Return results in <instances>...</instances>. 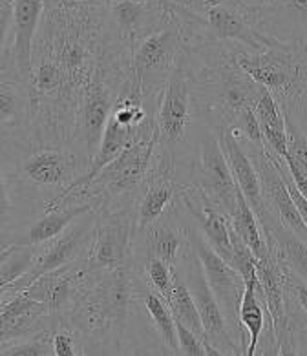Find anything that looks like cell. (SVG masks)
I'll return each instance as SVG.
<instances>
[{
	"instance_id": "6",
	"label": "cell",
	"mask_w": 307,
	"mask_h": 356,
	"mask_svg": "<svg viewBox=\"0 0 307 356\" xmlns=\"http://www.w3.org/2000/svg\"><path fill=\"white\" fill-rule=\"evenodd\" d=\"M196 122H201V119L196 113L189 66L183 54L178 68L159 92L154 110L157 148L171 154L175 161L192 156L198 136H192L190 128Z\"/></svg>"
},
{
	"instance_id": "22",
	"label": "cell",
	"mask_w": 307,
	"mask_h": 356,
	"mask_svg": "<svg viewBox=\"0 0 307 356\" xmlns=\"http://www.w3.org/2000/svg\"><path fill=\"white\" fill-rule=\"evenodd\" d=\"M238 320L242 329L247 331V349H245V355H258V347L262 343L263 332H267L269 343L273 347V353L278 355L273 322H271L267 307H265L262 294H260L258 278L245 280V291L244 296H242V302H239Z\"/></svg>"
},
{
	"instance_id": "1",
	"label": "cell",
	"mask_w": 307,
	"mask_h": 356,
	"mask_svg": "<svg viewBox=\"0 0 307 356\" xmlns=\"http://www.w3.org/2000/svg\"><path fill=\"white\" fill-rule=\"evenodd\" d=\"M0 157L2 232L29 216L63 205L92 163L77 143H44L35 137L2 139Z\"/></svg>"
},
{
	"instance_id": "12",
	"label": "cell",
	"mask_w": 307,
	"mask_h": 356,
	"mask_svg": "<svg viewBox=\"0 0 307 356\" xmlns=\"http://www.w3.org/2000/svg\"><path fill=\"white\" fill-rule=\"evenodd\" d=\"M189 232L190 221L174 201L156 223L136 234L132 258L156 256L175 273L192 250Z\"/></svg>"
},
{
	"instance_id": "3",
	"label": "cell",
	"mask_w": 307,
	"mask_h": 356,
	"mask_svg": "<svg viewBox=\"0 0 307 356\" xmlns=\"http://www.w3.org/2000/svg\"><path fill=\"white\" fill-rule=\"evenodd\" d=\"M233 54L239 68L273 93L280 104L297 101L307 84V42L274 37L260 48L233 42Z\"/></svg>"
},
{
	"instance_id": "5",
	"label": "cell",
	"mask_w": 307,
	"mask_h": 356,
	"mask_svg": "<svg viewBox=\"0 0 307 356\" xmlns=\"http://www.w3.org/2000/svg\"><path fill=\"white\" fill-rule=\"evenodd\" d=\"M187 49L183 20L172 11L168 19L136 42L130 54L132 84L146 101L159 95L166 81L178 68Z\"/></svg>"
},
{
	"instance_id": "17",
	"label": "cell",
	"mask_w": 307,
	"mask_h": 356,
	"mask_svg": "<svg viewBox=\"0 0 307 356\" xmlns=\"http://www.w3.org/2000/svg\"><path fill=\"white\" fill-rule=\"evenodd\" d=\"M90 273L92 270H88L84 259H81L42 274L26 293L42 302L54 318L70 316V312L86 289Z\"/></svg>"
},
{
	"instance_id": "15",
	"label": "cell",
	"mask_w": 307,
	"mask_h": 356,
	"mask_svg": "<svg viewBox=\"0 0 307 356\" xmlns=\"http://www.w3.org/2000/svg\"><path fill=\"white\" fill-rule=\"evenodd\" d=\"M46 0H13L10 39L0 46V66H10L29 84L33 70V46L42 24Z\"/></svg>"
},
{
	"instance_id": "31",
	"label": "cell",
	"mask_w": 307,
	"mask_h": 356,
	"mask_svg": "<svg viewBox=\"0 0 307 356\" xmlns=\"http://www.w3.org/2000/svg\"><path fill=\"white\" fill-rule=\"evenodd\" d=\"M54 356H83L86 355L83 332L73 325L70 316L54 318L52 323Z\"/></svg>"
},
{
	"instance_id": "2",
	"label": "cell",
	"mask_w": 307,
	"mask_h": 356,
	"mask_svg": "<svg viewBox=\"0 0 307 356\" xmlns=\"http://www.w3.org/2000/svg\"><path fill=\"white\" fill-rule=\"evenodd\" d=\"M146 316L137 296L134 265L92 270L84 293L70 312L83 332L86 355H137L146 353L134 331ZM150 322V320H146Z\"/></svg>"
},
{
	"instance_id": "28",
	"label": "cell",
	"mask_w": 307,
	"mask_h": 356,
	"mask_svg": "<svg viewBox=\"0 0 307 356\" xmlns=\"http://www.w3.org/2000/svg\"><path fill=\"white\" fill-rule=\"evenodd\" d=\"M168 303H171L172 314H174L175 322H181L183 325L192 329L198 337H201L205 341H207L200 311H198L194 296H192V293L189 291V285H187L185 278H183V274H181L180 268L175 270L174 291H172V296L171 300H168ZM207 346H209V343H207Z\"/></svg>"
},
{
	"instance_id": "33",
	"label": "cell",
	"mask_w": 307,
	"mask_h": 356,
	"mask_svg": "<svg viewBox=\"0 0 307 356\" xmlns=\"http://www.w3.org/2000/svg\"><path fill=\"white\" fill-rule=\"evenodd\" d=\"M285 127H288V157L297 163L298 168L307 177V130L300 127L294 115L283 110Z\"/></svg>"
},
{
	"instance_id": "23",
	"label": "cell",
	"mask_w": 307,
	"mask_h": 356,
	"mask_svg": "<svg viewBox=\"0 0 307 356\" xmlns=\"http://www.w3.org/2000/svg\"><path fill=\"white\" fill-rule=\"evenodd\" d=\"M262 33L288 42H307V0H280L260 15Z\"/></svg>"
},
{
	"instance_id": "14",
	"label": "cell",
	"mask_w": 307,
	"mask_h": 356,
	"mask_svg": "<svg viewBox=\"0 0 307 356\" xmlns=\"http://www.w3.org/2000/svg\"><path fill=\"white\" fill-rule=\"evenodd\" d=\"M285 270L288 267L278 258L276 250L271 245H269V252L263 258L256 259V278H258L260 294H262L263 303H265L271 322H273L278 355H294L288 296H285Z\"/></svg>"
},
{
	"instance_id": "27",
	"label": "cell",
	"mask_w": 307,
	"mask_h": 356,
	"mask_svg": "<svg viewBox=\"0 0 307 356\" xmlns=\"http://www.w3.org/2000/svg\"><path fill=\"white\" fill-rule=\"evenodd\" d=\"M230 227L234 232L244 239L245 245L253 250L256 259L263 258L269 252V243L265 230H263L262 223H260L258 216L253 210V207L249 205V201L245 200V195L238 188V195H236V207H234L233 214L229 216Z\"/></svg>"
},
{
	"instance_id": "13",
	"label": "cell",
	"mask_w": 307,
	"mask_h": 356,
	"mask_svg": "<svg viewBox=\"0 0 307 356\" xmlns=\"http://www.w3.org/2000/svg\"><path fill=\"white\" fill-rule=\"evenodd\" d=\"M181 183L178 179V161L165 150L156 148L154 163L134 203L136 234L156 223L165 210L174 203Z\"/></svg>"
},
{
	"instance_id": "18",
	"label": "cell",
	"mask_w": 307,
	"mask_h": 356,
	"mask_svg": "<svg viewBox=\"0 0 307 356\" xmlns=\"http://www.w3.org/2000/svg\"><path fill=\"white\" fill-rule=\"evenodd\" d=\"M0 128L2 139L33 137L31 88L10 66H0Z\"/></svg>"
},
{
	"instance_id": "7",
	"label": "cell",
	"mask_w": 307,
	"mask_h": 356,
	"mask_svg": "<svg viewBox=\"0 0 307 356\" xmlns=\"http://www.w3.org/2000/svg\"><path fill=\"white\" fill-rule=\"evenodd\" d=\"M178 163L185 174V177L181 179V185L185 183L198 185L225 214H233L236 207L238 185L234 181L229 161L216 132H212L205 124L203 132L198 134L192 156Z\"/></svg>"
},
{
	"instance_id": "32",
	"label": "cell",
	"mask_w": 307,
	"mask_h": 356,
	"mask_svg": "<svg viewBox=\"0 0 307 356\" xmlns=\"http://www.w3.org/2000/svg\"><path fill=\"white\" fill-rule=\"evenodd\" d=\"M2 356H52L54 355V340L52 329L40 331L33 337L20 338V340L0 343Z\"/></svg>"
},
{
	"instance_id": "34",
	"label": "cell",
	"mask_w": 307,
	"mask_h": 356,
	"mask_svg": "<svg viewBox=\"0 0 307 356\" xmlns=\"http://www.w3.org/2000/svg\"><path fill=\"white\" fill-rule=\"evenodd\" d=\"M175 329H178V341H180V355L187 356H205L212 355L210 347L207 346V341L201 337H198L192 329L183 325L181 322H175Z\"/></svg>"
},
{
	"instance_id": "21",
	"label": "cell",
	"mask_w": 307,
	"mask_h": 356,
	"mask_svg": "<svg viewBox=\"0 0 307 356\" xmlns=\"http://www.w3.org/2000/svg\"><path fill=\"white\" fill-rule=\"evenodd\" d=\"M216 136H218L221 148L227 156L236 185L245 195V200L249 201V205L253 207L258 220H263L269 214V210L265 207V201H263L262 179H260L258 168L254 165L253 157L249 156V152L244 148L238 134L230 128L219 130V132H216Z\"/></svg>"
},
{
	"instance_id": "30",
	"label": "cell",
	"mask_w": 307,
	"mask_h": 356,
	"mask_svg": "<svg viewBox=\"0 0 307 356\" xmlns=\"http://www.w3.org/2000/svg\"><path fill=\"white\" fill-rule=\"evenodd\" d=\"M132 265L148 287L159 293L166 302L171 300L175 273L163 259L156 256H137V258H132Z\"/></svg>"
},
{
	"instance_id": "37",
	"label": "cell",
	"mask_w": 307,
	"mask_h": 356,
	"mask_svg": "<svg viewBox=\"0 0 307 356\" xmlns=\"http://www.w3.org/2000/svg\"><path fill=\"white\" fill-rule=\"evenodd\" d=\"M148 4H154V6H166V8H171V6L166 4V0H145Z\"/></svg>"
},
{
	"instance_id": "16",
	"label": "cell",
	"mask_w": 307,
	"mask_h": 356,
	"mask_svg": "<svg viewBox=\"0 0 307 356\" xmlns=\"http://www.w3.org/2000/svg\"><path fill=\"white\" fill-rule=\"evenodd\" d=\"M174 201L181 212L187 216V220L209 241L210 247L229 261L233 256L229 216L205 194L203 188L192 183L181 185Z\"/></svg>"
},
{
	"instance_id": "36",
	"label": "cell",
	"mask_w": 307,
	"mask_h": 356,
	"mask_svg": "<svg viewBox=\"0 0 307 356\" xmlns=\"http://www.w3.org/2000/svg\"><path fill=\"white\" fill-rule=\"evenodd\" d=\"M297 101H298V103H300V104H302L304 108H306V112H307V84L302 88V92H300V95H298Z\"/></svg>"
},
{
	"instance_id": "20",
	"label": "cell",
	"mask_w": 307,
	"mask_h": 356,
	"mask_svg": "<svg viewBox=\"0 0 307 356\" xmlns=\"http://www.w3.org/2000/svg\"><path fill=\"white\" fill-rule=\"evenodd\" d=\"M52 323L54 316L48 307L26 291L0 302V343L48 331Z\"/></svg>"
},
{
	"instance_id": "26",
	"label": "cell",
	"mask_w": 307,
	"mask_h": 356,
	"mask_svg": "<svg viewBox=\"0 0 307 356\" xmlns=\"http://www.w3.org/2000/svg\"><path fill=\"white\" fill-rule=\"evenodd\" d=\"M254 113L258 119L260 130H262L263 145L265 150L276 154L280 157H288V127H285V115L273 93L267 88L263 90L262 97L254 104Z\"/></svg>"
},
{
	"instance_id": "4",
	"label": "cell",
	"mask_w": 307,
	"mask_h": 356,
	"mask_svg": "<svg viewBox=\"0 0 307 356\" xmlns=\"http://www.w3.org/2000/svg\"><path fill=\"white\" fill-rule=\"evenodd\" d=\"M156 148L157 132L152 115L136 141L130 143L92 181L83 185L88 194L99 200V209L121 210L134 207L137 192L152 168Z\"/></svg>"
},
{
	"instance_id": "25",
	"label": "cell",
	"mask_w": 307,
	"mask_h": 356,
	"mask_svg": "<svg viewBox=\"0 0 307 356\" xmlns=\"http://www.w3.org/2000/svg\"><path fill=\"white\" fill-rule=\"evenodd\" d=\"M137 280V296L141 300L143 309L148 314L154 331L159 338L161 346L165 349V355H180V341H178V329H175V320L172 314L171 303L165 298L156 293L154 289L148 287L141 280V276L136 273Z\"/></svg>"
},
{
	"instance_id": "19",
	"label": "cell",
	"mask_w": 307,
	"mask_h": 356,
	"mask_svg": "<svg viewBox=\"0 0 307 356\" xmlns=\"http://www.w3.org/2000/svg\"><path fill=\"white\" fill-rule=\"evenodd\" d=\"M171 13V8L148 4L145 0H112L107 8L113 33L130 54L137 40L159 28Z\"/></svg>"
},
{
	"instance_id": "10",
	"label": "cell",
	"mask_w": 307,
	"mask_h": 356,
	"mask_svg": "<svg viewBox=\"0 0 307 356\" xmlns=\"http://www.w3.org/2000/svg\"><path fill=\"white\" fill-rule=\"evenodd\" d=\"M136 239L134 207L102 210L97 207V225L84 265L88 270H107L132 264Z\"/></svg>"
},
{
	"instance_id": "8",
	"label": "cell",
	"mask_w": 307,
	"mask_h": 356,
	"mask_svg": "<svg viewBox=\"0 0 307 356\" xmlns=\"http://www.w3.org/2000/svg\"><path fill=\"white\" fill-rule=\"evenodd\" d=\"M95 225H97V207L79 216L77 220L54 239L39 245L37 261H35V268L31 270V274L13 283H8V285H0V302L28 291L35 280H39L42 274L86 258L93 232H95Z\"/></svg>"
},
{
	"instance_id": "35",
	"label": "cell",
	"mask_w": 307,
	"mask_h": 356,
	"mask_svg": "<svg viewBox=\"0 0 307 356\" xmlns=\"http://www.w3.org/2000/svg\"><path fill=\"white\" fill-rule=\"evenodd\" d=\"M203 0H166V4L171 6V10L175 8H185V10H196Z\"/></svg>"
},
{
	"instance_id": "29",
	"label": "cell",
	"mask_w": 307,
	"mask_h": 356,
	"mask_svg": "<svg viewBox=\"0 0 307 356\" xmlns=\"http://www.w3.org/2000/svg\"><path fill=\"white\" fill-rule=\"evenodd\" d=\"M37 247L35 245H8L0 252V285H8L24 278L35 268Z\"/></svg>"
},
{
	"instance_id": "9",
	"label": "cell",
	"mask_w": 307,
	"mask_h": 356,
	"mask_svg": "<svg viewBox=\"0 0 307 356\" xmlns=\"http://www.w3.org/2000/svg\"><path fill=\"white\" fill-rule=\"evenodd\" d=\"M189 238L190 247H192V250L200 259L201 267H203L205 278L209 282L212 293L218 298L219 305H221L225 316H227L230 331H233L234 338L238 340V343L244 347L245 351L247 349V338L244 337V329H242L238 320L239 302H242V296H244L245 291V278L221 254L216 252L210 247L209 241L201 236L200 230L196 229L192 223H190Z\"/></svg>"
},
{
	"instance_id": "11",
	"label": "cell",
	"mask_w": 307,
	"mask_h": 356,
	"mask_svg": "<svg viewBox=\"0 0 307 356\" xmlns=\"http://www.w3.org/2000/svg\"><path fill=\"white\" fill-rule=\"evenodd\" d=\"M185 278L189 291L194 296V302L200 311L201 322H203L205 338L210 347L212 355H229L239 356L245 355L244 347L239 346L238 340L234 338L230 325L227 322L223 309L219 305L218 298L214 296L209 282L205 278L203 267L194 250H190L187 259L178 267Z\"/></svg>"
},
{
	"instance_id": "24",
	"label": "cell",
	"mask_w": 307,
	"mask_h": 356,
	"mask_svg": "<svg viewBox=\"0 0 307 356\" xmlns=\"http://www.w3.org/2000/svg\"><path fill=\"white\" fill-rule=\"evenodd\" d=\"M269 245L276 250L278 258L282 259L283 265L294 273L297 276L307 282V241L297 236L291 229L269 212L263 220H260Z\"/></svg>"
}]
</instances>
